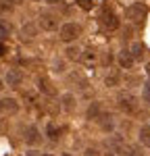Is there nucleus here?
Segmentation results:
<instances>
[{
	"instance_id": "aec40b11",
	"label": "nucleus",
	"mask_w": 150,
	"mask_h": 156,
	"mask_svg": "<svg viewBox=\"0 0 150 156\" xmlns=\"http://www.w3.org/2000/svg\"><path fill=\"white\" fill-rule=\"evenodd\" d=\"M142 100L150 104V81H146V83L142 85Z\"/></svg>"
},
{
	"instance_id": "39448f33",
	"label": "nucleus",
	"mask_w": 150,
	"mask_h": 156,
	"mask_svg": "<svg viewBox=\"0 0 150 156\" xmlns=\"http://www.w3.org/2000/svg\"><path fill=\"white\" fill-rule=\"evenodd\" d=\"M25 142H27V144L31 146V148H34V146H40L42 144V133H40V129H38L36 125H27V127H25Z\"/></svg>"
},
{
	"instance_id": "393cba45",
	"label": "nucleus",
	"mask_w": 150,
	"mask_h": 156,
	"mask_svg": "<svg viewBox=\"0 0 150 156\" xmlns=\"http://www.w3.org/2000/svg\"><path fill=\"white\" fill-rule=\"evenodd\" d=\"M0 36L4 37V36H9V25L6 23H2V21H0Z\"/></svg>"
},
{
	"instance_id": "7c9ffc66",
	"label": "nucleus",
	"mask_w": 150,
	"mask_h": 156,
	"mask_svg": "<svg viewBox=\"0 0 150 156\" xmlns=\"http://www.w3.org/2000/svg\"><path fill=\"white\" fill-rule=\"evenodd\" d=\"M4 54H6V46L0 42V56H4Z\"/></svg>"
},
{
	"instance_id": "2eb2a0df",
	"label": "nucleus",
	"mask_w": 150,
	"mask_h": 156,
	"mask_svg": "<svg viewBox=\"0 0 150 156\" xmlns=\"http://www.w3.org/2000/svg\"><path fill=\"white\" fill-rule=\"evenodd\" d=\"M100 112H102L100 102H90V106H88V110H86V119L88 121H96L100 117Z\"/></svg>"
},
{
	"instance_id": "e433bc0d",
	"label": "nucleus",
	"mask_w": 150,
	"mask_h": 156,
	"mask_svg": "<svg viewBox=\"0 0 150 156\" xmlns=\"http://www.w3.org/2000/svg\"><path fill=\"white\" fill-rule=\"evenodd\" d=\"M29 2H38V0H29Z\"/></svg>"
},
{
	"instance_id": "423d86ee",
	"label": "nucleus",
	"mask_w": 150,
	"mask_h": 156,
	"mask_svg": "<svg viewBox=\"0 0 150 156\" xmlns=\"http://www.w3.org/2000/svg\"><path fill=\"white\" fill-rule=\"evenodd\" d=\"M38 27L44 29V31H54V29H59V21H56V17L44 12V15H40V19H38Z\"/></svg>"
},
{
	"instance_id": "ddd939ff",
	"label": "nucleus",
	"mask_w": 150,
	"mask_h": 156,
	"mask_svg": "<svg viewBox=\"0 0 150 156\" xmlns=\"http://www.w3.org/2000/svg\"><path fill=\"white\" fill-rule=\"evenodd\" d=\"M77 106V100H75V96L73 94H62L61 96V108L65 110V112H69V110H73V108Z\"/></svg>"
},
{
	"instance_id": "a211bd4d",
	"label": "nucleus",
	"mask_w": 150,
	"mask_h": 156,
	"mask_svg": "<svg viewBox=\"0 0 150 156\" xmlns=\"http://www.w3.org/2000/svg\"><path fill=\"white\" fill-rule=\"evenodd\" d=\"M140 142H142V146L150 148V125L140 127Z\"/></svg>"
},
{
	"instance_id": "6e6552de",
	"label": "nucleus",
	"mask_w": 150,
	"mask_h": 156,
	"mask_svg": "<svg viewBox=\"0 0 150 156\" xmlns=\"http://www.w3.org/2000/svg\"><path fill=\"white\" fill-rule=\"evenodd\" d=\"M4 83L9 85V87H19V85L23 83V73L19 71V69H9L6 77H4Z\"/></svg>"
},
{
	"instance_id": "c756f323",
	"label": "nucleus",
	"mask_w": 150,
	"mask_h": 156,
	"mask_svg": "<svg viewBox=\"0 0 150 156\" xmlns=\"http://www.w3.org/2000/svg\"><path fill=\"white\" fill-rule=\"evenodd\" d=\"M127 156H142V152H140V150H129Z\"/></svg>"
},
{
	"instance_id": "c85d7f7f",
	"label": "nucleus",
	"mask_w": 150,
	"mask_h": 156,
	"mask_svg": "<svg viewBox=\"0 0 150 156\" xmlns=\"http://www.w3.org/2000/svg\"><path fill=\"white\" fill-rule=\"evenodd\" d=\"M25 156H42V154H40L38 150H34V148H29V150L25 152Z\"/></svg>"
},
{
	"instance_id": "f257e3e1",
	"label": "nucleus",
	"mask_w": 150,
	"mask_h": 156,
	"mask_svg": "<svg viewBox=\"0 0 150 156\" xmlns=\"http://www.w3.org/2000/svg\"><path fill=\"white\" fill-rule=\"evenodd\" d=\"M79 34H81V29H79V25L77 23H62L61 27H59V36H61L62 42H67V44H71V42H75L77 37H79Z\"/></svg>"
},
{
	"instance_id": "f3484780",
	"label": "nucleus",
	"mask_w": 150,
	"mask_h": 156,
	"mask_svg": "<svg viewBox=\"0 0 150 156\" xmlns=\"http://www.w3.org/2000/svg\"><path fill=\"white\" fill-rule=\"evenodd\" d=\"M46 135H48V140H59L61 137V127L56 125V123H48V127H46Z\"/></svg>"
},
{
	"instance_id": "2f4dec72",
	"label": "nucleus",
	"mask_w": 150,
	"mask_h": 156,
	"mask_svg": "<svg viewBox=\"0 0 150 156\" xmlns=\"http://www.w3.org/2000/svg\"><path fill=\"white\" fill-rule=\"evenodd\" d=\"M44 2H48V4H59L61 0H44Z\"/></svg>"
},
{
	"instance_id": "0eeeda50",
	"label": "nucleus",
	"mask_w": 150,
	"mask_h": 156,
	"mask_svg": "<svg viewBox=\"0 0 150 156\" xmlns=\"http://www.w3.org/2000/svg\"><path fill=\"white\" fill-rule=\"evenodd\" d=\"M19 112V102L15 98H0V115H15Z\"/></svg>"
},
{
	"instance_id": "7ed1b4c3",
	"label": "nucleus",
	"mask_w": 150,
	"mask_h": 156,
	"mask_svg": "<svg viewBox=\"0 0 150 156\" xmlns=\"http://www.w3.org/2000/svg\"><path fill=\"white\" fill-rule=\"evenodd\" d=\"M117 104H119V108H121L123 112H134V110L138 108L136 98L131 96L129 92H123V94H119V98H117Z\"/></svg>"
},
{
	"instance_id": "9b49d317",
	"label": "nucleus",
	"mask_w": 150,
	"mask_h": 156,
	"mask_svg": "<svg viewBox=\"0 0 150 156\" xmlns=\"http://www.w3.org/2000/svg\"><path fill=\"white\" fill-rule=\"evenodd\" d=\"M119 83H121V73L117 69H109L104 73V85L106 87H117Z\"/></svg>"
},
{
	"instance_id": "a878e982",
	"label": "nucleus",
	"mask_w": 150,
	"mask_h": 156,
	"mask_svg": "<svg viewBox=\"0 0 150 156\" xmlns=\"http://www.w3.org/2000/svg\"><path fill=\"white\" fill-rule=\"evenodd\" d=\"M0 9H2V11H11L12 4H9V0H0Z\"/></svg>"
},
{
	"instance_id": "5701e85b",
	"label": "nucleus",
	"mask_w": 150,
	"mask_h": 156,
	"mask_svg": "<svg viewBox=\"0 0 150 156\" xmlns=\"http://www.w3.org/2000/svg\"><path fill=\"white\" fill-rule=\"evenodd\" d=\"M77 6H79V9L90 11V9H92V0H77Z\"/></svg>"
},
{
	"instance_id": "4468645a",
	"label": "nucleus",
	"mask_w": 150,
	"mask_h": 156,
	"mask_svg": "<svg viewBox=\"0 0 150 156\" xmlns=\"http://www.w3.org/2000/svg\"><path fill=\"white\" fill-rule=\"evenodd\" d=\"M38 90H40L42 94H46V96H52V94H54V85L50 83L48 77H40V79H38Z\"/></svg>"
},
{
	"instance_id": "6ab92c4d",
	"label": "nucleus",
	"mask_w": 150,
	"mask_h": 156,
	"mask_svg": "<svg viewBox=\"0 0 150 156\" xmlns=\"http://www.w3.org/2000/svg\"><path fill=\"white\" fill-rule=\"evenodd\" d=\"M129 52H131L134 60H138V58H142V54H144V46H142L140 42H134V44H131V48H129Z\"/></svg>"
},
{
	"instance_id": "1a4fd4ad",
	"label": "nucleus",
	"mask_w": 150,
	"mask_h": 156,
	"mask_svg": "<svg viewBox=\"0 0 150 156\" xmlns=\"http://www.w3.org/2000/svg\"><path fill=\"white\" fill-rule=\"evenodd\" d=\"M98 123H100V129H102L104 133H112L115 131V119H112L111 112H100Z\"/></svg>"
},
{
	"instance_id": "f8f14e48",
	"label": "nucleus",
	"mask_w": 150,
	"mask_h": 156,
	"mask_svg": "<svg viewBox=\"0 0 150 156\" xmlns=\"http://www.w3.org/2000/svg\"><path fill=\"white\" fill-rule=\"evenodd\" d=\"M117 60H119V67H121V69H131V67H134V56H131L129 50H121L119 56H117Z\"/></svg>"
},
{
	"instance_id": "20e7f679",
	"label": "nucleus",
	"mask_w": 150,
	"mask_h": 156,
	"mask_svg": "<svg viewBox=\"0 0 150 156\" xmlns=\"http://www.w3.org/2000/svg\"><path fill=\"white\" fill-rule=\"evenodd\" d=\"M100 21H102V25H104L106 29H117V27H119V17H117L109 6L102 9V12H100Z\"/></svg>"
},
{
	"instance_id": "dca6fc26",
	"label": "nucleus",
	"mask_w": 150,
	"mask_h": 156,
	"mask_svg": "<svg viewBox=\"0 0 150 156\" xmlns=\"http://www.w3.org/2000/svg\"><path fill=\"white\" fill-rule=\"evenodd\" d=\"M79 56H81V48H79V46L71 44V46L65 48V58H67V60H77Z\"/></svg>"
},
{
	"instance_id": "bb28decb",
	"label": "nucleus",
	"mask_w": 150,
	"mask_h": 156,
	"mask_svg": "<svg viewBox=\"0 0 150 156\" xmlns=\"http://www.w3.org/2000/svg\"><path fill=\"white\" fill-rule=\"evenodd\" d=\"M111 60H112V56L109 54V52H106V54H102V62H104V65H111Z\"/></svg>"
},
{
	"instance_id": "9d476101",
	"label": "nucleus",
	"mask_w": 150,
	"mask_h": 156,
	"mask_svg": "<svg viewBox=\"0 0 150 156\" xmlns=\"http://www.w3.org/2000/svg\"><path fill=\"white\" fill-rule=\"evenodd\" d=\"M38 27L34 21H27V23L21 27V40H25V42H29V40H34V37L38 36Z\"/></svg>"
},
{
	"instance_id": "473e14b6",
	"label": "nucleus",
	"mask_w": 150,
	"mask_h": 156,
	"mask_svg": "<svg viewBox=\"0 0 150 156\" xmlns=\"http://www.w3.org/2000/svg\"><path fill=\"white\" fill-rule=\"evenodd\" d=\"M146 73H148V77H150V62L146 65Z\"/></svg>"
},
{
	"instance_id": "f704fd0d",
	"label": "nucleus",
	"mask_w": 150,
	"mask_h": 156,
	"mask_svg": "<svg viewBox=\"0 0 150 156\" xmlns=\"http://www.w3.org/2000/svg\"><path fill=\"white\" fill-rule=\"evenodd\" d=\"M62 156H73V154H69V152H65V154H62Z\"/></svg>"
},
{
	"instance_id": "72a5a7b5",
	"label": "nucleus",
	"mask_w": 150,
	"mask_h": 156,
	"mask_svg": "<svg viewBox=\"0 0 150 156\" xmlns=\"http://www.w3.org/2000/svg\"><path fill=\"white\" fill-rule=\"evenodd\" d=\"M4 85H6V83H4V81L0 79V92H2V87H4Z\"/></svg>"
},
{
	"instance_id": "c9c22d12",
	"label": "nucleus",
	"mask_w": 150,
	"mask_h": 156,
	"mask_svg": "<svg viewBox=\"0 0 150 156\" xmlns=\"http://www.w3.org/2000/svg\"><path fill=\"white\" fill-rule=\"evenodd\" d=\"M42 156H52V154H42Z\"/></svg>"
},
{
	"instance_id": "412c9836",
	"label": "nucleus",
	"mask_w": 150,
	"mask_h": 156,
	"mask_svg": "<svg viewBox=\"0 0 150 156\" xmlns=\"http://www.w3.org/2000/svg\"><path fill=\"white\" fill-rule=\"evenodd\" d=\"M84 60H86L88 65L96 62V52H94V50H86V52H84Z\"/></svg>"
},
{
	"instance_id": "4be33fe9",
	"label": "nucleus",
	"mask_w": 150,
	"mask_h": 156,
	"mask_svg": "<svg viewBox=\"0 0 150 156\" xmlns=\"http://www.w3.org/2000/svg\"><path fill=\"white\" fill-rule=\"evenodd\" d=\"M25 100H27V102H29L31 106L40 102V98H38V94H36V92H27V94H25Z\"/></svg>"
},
{
	"instance_id": "f03ea898",
	"label": "nucleus",
	"mask_w": 150,
	"mask_h": 156,
	"mask_svg": "<svg viewBox=\"0 0 150 156\" xmlns=\"http://www.w3.org/2000/svg\"><path fill=\"white\" fill-rule=\"evenodd\" d=\"M125 15H127V19H129V21H134V23H142V21L146 19V15H148V11H146V6H144V4H140V2H136V4L127 6V11H125Z\"/></svg>"
},
{
	"instance_id": "b1692460",
	"label": "nucleus",
	"mask_w": 150,
	"mask_h": 156,
	"mask_svg": "<svg viewBox=\"0 0 150 156\" xmlns=\"http://www.w3.org/2000/svg\"><path fill=\"white\" fill-rule=\"evenodd\" d=\"M84 156H100V152L96 148H86V150H84Z\"/></svg>"
},
{
	"instance_id": "cd10ccee",
	"label": "nucleus",
	"mask_w": 150,
	"mask_h": 156,
	"mask_svg": "<svg viewBox=\"0 0 150 156\" xmlns=\"http://www.w3.org/2000/svg\"><path fill=\"white\" fill-rule=\"evenodd\" d=\"M54 71H56V73H62V71H65V69H62V62H61V60H56V62H54Z\"/></svg>"
}]
</instances>
